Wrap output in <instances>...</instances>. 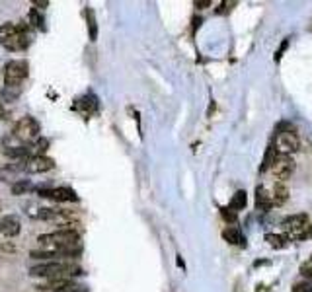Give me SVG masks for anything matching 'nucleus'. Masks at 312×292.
Masks as SVG:
<instances>
[{
	"label": "nucleus",
	"mask_w": 312,
	"mask_h": 292,
	"mask_svg": "<svg viewBox=\"0 0 312 292\" xmlns=\"http://www.w3.org/2000/svg\"><path fill=\"white\" fill-rule=\"evenodd\" d=\"M32 277H41V279H72L76 275H82V269L72 261H47L39 263L30 269Z\"/></svg>",
	"instance_id": "1"
},
{
	"label": "nucleus",
	"mask_w": 312,
	"mask_h": 292,
	"mask_svg": "<svg viewBox=\"0 0 312 292\" xmlns=\"http://www.w3.org/2000/svg\"><path fill=\"white\" fill-rule=\"evenodd\" d=\"M28 72H30L28 61L23 59L10 61L4 66V86H22L23 80L28 78Z\"/></svg>",
	"instance_id": "2"
},
{
	"label": "nucleus",
	"mask_w": 312,
	"mask_h": 292,
	"mask_svg": "<svg viewBox=\"0 0 312 292\" xmlns=\"http://www.w3.org/2000/svg\"><path fill=\"white\" fill-rule=\"evenodd\" d=\"M39 244H51V246H55V248H61V246H67V244H74V242H80V234H78L76 230H72V228H59L57 232H51V234H41L39 238H37Z\"/></svg>",
	"instance_id": "3"
},
{
	"label": "nucleus",
	"mask_w": 312,
	"mask_h": 292,
	"mask_svg": "<svg viewBox=\"0 0 312 292\" xmlns=\"http://www.w3.org/2000/svg\"><path fill=\"white\" fill-rule=\"evenodd\" d=\"M41 135V125L34 117H22L14 127V137L22 142H34Z\"/></svg>",
	"instance_id": "4"
},
{
	"label": "nucleus",
	"mask_w": 312,
	"mask_h": 292,
	"mask_svg": "<svg viewBox=\"0 0 312 292\" xmlns=\"http://www.w3.org/2000/svg\"><path fill=\"white\" fill-rule=\"evenodd\" d=\"M275 152H279L281 156H291L293 152L299 150V137L295 130H287V132H277L275 142H273Z\"/></svg>",
	"instance_id": "5"
},
{
	"label": "nucleus",
	"mask_w": 312,
	"mask_h": 292,
	"mask_svg": "<svg viewBox=\"0 0 312 292\" xmlns=\"http://www.w3.org/2000/svg\"><path fill=\"white\" fill-rule=\"evenodd\" d=\"M55 168V160L49 156H30L23 162V172L28 173H45Z\"/></svg>",
	"instance_id": "6"
},
{
	"label": "nucleus",
	"mask_w": 312,
	"mask_h": 292,
	"mask_svg": "<svg viewBox=\"0 0 312 292\" xmlns=\"http://www.w3.org/2000/svg\"><path fill=\"white\" fill-rule=\"evenodd\" d=\"M32 43V35H30V30H28V25L22 23V25H18V32L16 35H12L10 39L4 43L6 49H10V51H23V49H28Z\"/></svg>",
	"instance_id": "7"
},
{
	"label": "nucleus",
	"mask_w": 312,
	"mask_h": 292,
	"mask_svg": "<svg viewBox=\"0 0 312 292\" xmlns=\"http://www.w3.org/2000/svg\"><path fill=\"white\" fill-rule=\"evenodd\" d=\"M39 195L45 199H53L57 203H72L78 201V195L74 193V189L70 187H57V189H39Z\"/></svg>",
	"instance_id": "8"
},
{
	"label": "nucleus",
	"mask_w": 312,
	"mask_h": 292,
	"mask_svg": "<svg viewBox=\"0 0 312 292\" xmlns=\"http://www.w3.org/2000/svg\"><path fill=\"white\" fill-rule=\"evenodd\" d=\"M285 226L291 230V238L302 240L304 236H308L306 226H308V217L306 215H295L285 220Z\"/></svg>",
	"instance_id": "9"
},
{
	"label": "nucleus",
	"mask_w": 312,
	"mask_h": 292,
	"mask_svg": "<svg viewBox=\"0 0 312 292\" xmlns=\"http://www.w3.org/2000/svg\"><path fill=\"white\" fill-rule=\"evenodd\" d=\"M293 168H295V164L291 160V156H281V154H277L275 162L271 166V170H273L277 179H287L291 173H293Z\"/></svg>",
	"instance_id": "10"
},
{
	"label": "nucleus",
	"mask_w": 312,
	"mask_h": 292,
	"mask_svg": "<svg viewBox=\"0 0 312 292\" xmlns=\"http://www.w3.org/2000/svg\"><path fill=\"white\" fill-rule=\"evenodd\" d=\"M20 230H22V224H20V220L18 217H4L0 220V234H4L6 238H14V236H18L20 234Z\"/></svg>",
	"instance_id": "11"
},
{
	"label": "nucleus",
	"mask_w": 312,
	"mask_h": 292,
	"mask_svg": "<svg viewBox=\"0 0 312 292\" xmlns=\"http://www.w3.org/2000/svg\"><path fill=\"white\" fill-rule=\"evenodd\" d=\"M223 238L228 242V244H232V246H246V240L242 236V232L238 230L236 226H228L226 230L223 232Z\"/></svg>",
	"instance_id": "12"
},
{
	"label": "nucleus",
	"mask_w": 312,
	"mask_h": 292,
	"mask_svg": "<svg viewBox=\"0 0 312 292\" xmlns=\"http://www.w3.org/2000/svg\"><path fill=\"white\" fill-rule=\"evenodd\" d=\"M20 172H23V164H6L0 168V181H6L16 177Z\"/></svg>",
	"instance_id": "13"
},
{
	"label": "nucleus",
	"mask_w": 312,
	"mask_h": 292,
	"mask_svg": "<svg viewBox=\"0 0 312 292\" xmlns=\"http://www.w3.org/2000/svg\"><path fill=\"white\" fill-rule=\"evenodd\" d=\"M22 90L23 86H4L0 92V97H2V101H16L22 96Z\"/></svg>",
	"instance_id": "14"
},
{
	"label": "nucleus",
	"mask_w": 312,
	"mask_h": 292,
	"mask_svg": "<svg viewBox=\"0 0 312 292\" xmlns=\"http://www.w3.org/2000/svg\"><path fill=\"white\" fill-rule=\"evenodd\" d=\"M30 152H32L30 146H12V148H4V154H6L8 158H22V160H28V158H30Z\"/></svg>",
	"instance_id": "15"
},
{
	"label": "nucleus",
	"mask_w": 312,
	"mask_h": 292,
	"mask_svg": "<svg viewBox=\"0 0 312 292\" xmlns=\"http://www.w3.org/2000/svg\"><path fill=\"white\" fill-rule=\"evenodd\" d=\"M86 22H88L90 41H96L98 39V23H96V14L92 8H86Z\"/></svg>",
	"instance_id": "16"
},
{
	"label": "nucleus",
	"mask_w": 312,
	"mask_h": 292,
	"mask_svg": "<svg viewBox=\"0 0 312 292\" xmlns=\"http://www.w3.org/2000/svg\"><path fill=\"white\" fill-rule=\"evenodd\" d=\"M275 158H277V152H275V148H273V144H269L268 150H266V156H264V162H262V166H259V172H268V170H271V166H273V162H275Z\"/></svg>",
	"instance_id": "17"
},
{
	"label": "nucleus",
	"mask_w": 312,
	"mask_h": 292,
	"mask_svg": "<svg viewBox=\"0 0 312 292\" xmlns=\"http://www.w3.org/2000/svg\"><path fill=\"white\" fill-rule=\"evenodd\" d=\"M256 206L259 210H269L271 208V203H269V197L266 193L264 187H257L256 189Z\"/></svg>",
	"instance_id": "18"
},
{
	"label": "nucleus",
	"mask_w": 312,
	"mask_h": 292,
	"mask_svg": "<svg viewBox=\"0 0 312 292\" xmlns=\"http://www.w3.org/2000/svg\"><path fill=\"white\" fill-rule=\"evenodd\" d=\"M16 32H18L16 23H0V43L4 45L12 35H16Z\"/></svg>",
	"instance_id": "19"
},
{
	"label": "nucleus",
	"mask_w": 312,
	"mask_h": 292,
	"mask_svg": "<svg viewBox=\"0 0 312 292\" xmlns=\"http://www.w3.org/2000/svg\"><path fill=\"white\" fill-rule=\"evenodd\" d=\"M246 203H248V195H246V191H236L234 197L230 199V208H232V210H242L246 206Z\"/></svg>",
	"instance_id": "20"
},
{
	"label": "nucleus",
	"mask_w": 312,
	"mask_h": 292,
	"mask_svg": "<svg viewBox=\"0 0 312 292\" xmlns=\"http://www.w3.org/2000/svg\"><path fill=\"white\" fill-rule=\"evenodd\" d=\"M266 242H269V246L275 249H281L287 246L289 238L287 236H281V234H266Z\"/></svg>",
	"instance_id": "21"
},
{
	"label": "nucleus",
	"mask_w": 312,
	"mask_h": 292,
	"mask_svg": "<svg viewBox=\"0 0 312 292\" xmlns=\"http://www.w3.org/2000/svg\"><path fill=\"white\" fill-rule=\"evenodd\" d=\"M273 199L277 205H283L287 199H289V189L283 183H275V189H273Z\"/></svg>",
	"instance_id": "22"
},
{
	"label": "nucleus",
	"mask_w": 312,
	"mask_h": 292,
	"mask_svg": "<svg viewBox=\"0 0 312 292\" xmlns=\"http://www.w3.org/2000/svg\"><path fill=\"white\" fill-rule=\"evenodd\" d=\"M28 18H30V23L34 25V28H37V30H45V20L43 16H41V12L37 10V8H32L30 10V14H28Z\"/></svg>",
	"instance_id": "23"
},
{
	"label": "nucleus",
	"mask_w": 312,
	"mask_h": 292,
	"mask_svg": "<svg viewBox=\"0 0 312 292\" xmlns=\"http://www.w3.org/2000/svg\"><path fill=\"white\" fill-rule=\"evenodd\" d=\"M30 257L32 259H53V257H59V253L57 251H51V249H34L32 253H30Z\"/></svg>",
	"instance_id": "24"
},
{
	"label": "nucleus",
	"mask_w": 312,
	"mask_h": 292,
	"mask_svg": "<svg viewBox=\"0 0 312 292\" xmlns=\"http://www.w3.org/2000/svg\"><path fill=\"white\" fill-rule=\"evenodd\" d=\"M30 189H32V183H30V181H25V179H20V181H16V183L12 185V193L16 195V197L28 193Z\"/></svg>",
	"instance_id": "25"
},
{
	"label": "nucleus",
	"mask_w": 312,
	"mask_h": 292,
	"mask_svg": "<svg viewBox=\"0 0 312 292\" xmlns=\"http://www.w3.org/2000/svg\"><path fill=\"white\" fill-rule=\"evenodd\" d=\"M221 215H223L224 220H226V222H230V224H234V222L238 220V215H236V210H232L230 206H221Z\"/></svg>",
	"instance_id": "26"
},
{
	"label": "nucleus",
	"mask_w": 312,
	"mask_h": 292,
	"mask_svg": "<svg viewBox=\"0 0 312 292\" xmlns=\"http://www.w3.org/2000/svg\"><path fill=\"white\" fill-rule=\"evenodd\" d=\"M47 146H49V141H47V139H37L34 146H30V148L35 150V156H43V152L47 150Z\"/></svg>",
	"instance_id": "27"
},
{
	"label": "nucleus",
	"mask_w": 312,
	"mask_h": 292,
	"mask_svg": "<svg viewBox=\"0 0 312 292\" xmlns=\"http://www.w3.org/2000/svg\"><path fill=\"white\" fill-rule=\"evenodd\" d=\"M61 292H88V286H86V284H78V282H74L70 279L68 284Z\"/></svg>",
	"instance_id": "28"
},
{
	"label": "nucleus",
	"mask_w": 312,
	"mask_h": 292,
	"mask_svg": "<svg viewBox=\"0 0 312 292\" xmlns=\"http://www.w3.org/2000/svg\"><path fill=\"white\" fill-rule=\"evenodd\" d=\"M293 292H312V282H301V284H295Z\"/></svg>",
	"instance_id": "29"
},
{
	"label": "nucleus",
	"mask_w": 312,
	"mask_h": 292,
	"mask_svg": "<svg viewBox=\"0 0 312 292\" xmlns=\"http://www.w3.org/2000/svg\"><path fill=\"white\" fill-rule=\"evenodd\" d=\"M287 45H289V39H285V41H283V45H281V47H279V49H277V53H275V61H279V59L283 57V53H285V49H287Z\"/></svg>",
	"instance_id": "30"
},
{
	"label": "nucleus",
	"mask_w": 312,
	"mask_h": 292,
	"mask_svg": "<svg viewBox=\"0 0 312 292\" xmlns=\"http://www.w3.org/2000/svg\"><path fill=\"white\" fill-rule=\"evenodd\" d=\"M230 6H234V2H223V4L217 8V14H224V12H228Z\"/></svg>",
	"instance_id": "31"
},
{
	"label": "nucleus",
	"mask_w": 312,
	"mask_h": 292,
	"mask_svg": "<svg viewBox=\"0 0 312 292\" xmlns=\"http://www.w3.org/2000/svg\"><path fill=\"white\" fill-rule=\"evenodd\" d=\"M207 6H211L209 0H197V2H195V8H207Z\"/></svg>",
	"instance_id": "32"
},
{
	"label": "nucleus",
	"mask_w": 312,
	"mask_h": 292,
	"mask_svg": "<svg viewBox=\"0 0 312 292\" xmlns=\"http://www.w3.org/2000/svg\"><path fill=\"white\" fill-rule=\"evenodd\" d=\"M301 273L304 275V277H312V265H304L301 269Z\"/></svg>",
	"instance_id": "33"
},
{
	"label": "nucleus",
	"mask_w": 312,
	"mask_h": 292,
	"mask_svg": "<svg viewBox=\"0 0 312 292\" xmlns=\"http://www.w3.org/2000/svg\"><path fill=\"white\" fill-rule=\"evenodd\" d=\"M8 117V111L2 108V103H0V119H6Z\"/></svg>",
	"instance_id": "34"
},
{
	"label": "nucleus",
	"mask_w": 312,
	"mask_h": 292,
	"mask_svg": "<svg viewBox=\"0 0 312 292\" xmlns=\"http://www.w3.org/2000/svg\"><path fill=\"white\" fill-rule=\"evenodd\" d=\"M201 23V18H193V30H197Z\"/></svg>",
	"instance_id": "35"
},
{
	"label": "nucleus",
	"mask_w": 312,
	"mask_h": 292,
	"mask_svg": "<svg viewBox=\"0 0 312 292\" xmlns=\"http://www.w3.org/2000/svg\"><path fill=\"white\" fill-rule=\"evenodd\" d=\"M8 249H10V251H16V248H14V246H8V244H6V246H2V251H8Z\"/></svg>",
	"instance_id": "36"
},
{
	"label": "nucleus",
	"mask_w": 312,
	"mask_h": 292,
	"mask_svg": "<svg viewBox=\"0 0 312 292\" xmlns=\"http://www.w3.org/2000/svg\"><path fill=\"white\" fill-rule=\"evenodd\" d=\"M308 236H312V226L308 228Z\"/></svg>",
	"instance_id": "37"
}]
</instances>
